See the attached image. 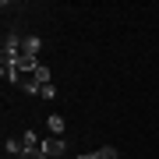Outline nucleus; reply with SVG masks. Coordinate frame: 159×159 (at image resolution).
<instances>
[{"mask_svg": "<svg viewBox=\"0 0 159 159\" xmlns=\"http://www.w3.org/2000/svg\"><path fill=\"white\" fill-rule=\"evenodd\" d=\"M64 152H67V145H64L60 134H50V138L43 142V156H46V159H60Z\"/></svg>", "mask_w": 159, "mask_h": 159, "instance_id": "f257e3e1", "label": "nucleus"}, {"mask_svg": "<svg viewBox=\"0 0 159 159\" xmlns=\"http://www.w3.org/2000/svg\"><path fill=\"white\" fill-rule=\"evenodd\" d=\"M39 50H43V39H39V35H25V39H21V57L35 60V57H39Z\"/></svg>", "mask_w": 159, "mask_h": 159, "instance_id": "f03ea898", "label": "nucleus"}, {"mask_svg": "<svg viewBox=\"0 0 159 159\" xmlns=\"http://www.w3.org/2000/svg\"><path fill=\"white\" fill-rule=\"evenodd\" d=\"M18 85H21L25 92H32V96H39V92H43V85H39V78H35V74H21V78H18Z\"/></svg>", "mask_w": 159, "mask_h": 159, "instance_id": "7ed1b4c3", "label": "nucleus"}, {"mask_svg": "<svg viewBox=\"0 0 159 159\" xmlns=\"http://www.w3.org/2000/svg\"><path fill=\"white\" fill-rule=\"evenodd\" d=\"M0 74H4V81H14V85H18V78H21L18 64H4V67H0Z\"/></svg>", "mask_w": 159, "mask_h": 159, "instance_id": "20e7f679", "label": "nucleus"}, {"mask_svg": "<svg viewBox=\"0 0 159 159\" xmlns=\"http://www.w3.org/2000/svg\"><path fill=\"white\" fill-rule=\"evenodd\" d=\"M46 127H50V134H60V138H64V117L53 113L50 120H46Z\"/></svg>", "mask_w": 159, "mask_h": 159, "instance_id": "39448f33", "label": "nucleus"}, {"mask_svg": "<svg viewBox=\"0 0 159 159\" xmlns=\"http://www.w3.org/2000/svg\"><path fill=\"white\" fill-rule=\"evenodd\" d=\"M21 145L25 148H43V142L35 138V131H25V134H21Z\"/></svg>", "mask_w": 159, "mask_h": 159, "instance_id": "423d86ee", "label": "nucleus"}, {"mask_svg": "<svg viewBox=\"0 0 159 159\" xmlns=\"http://www.w3.org/2000/svg\"><path fill=\"white\" fill-rule=\"evenodd\" d=\"M4 152H18V156H21V152H25L21 138H7V142H4Z\"/></svg>", "mask_w": 159, "mask_h": 159, "instance_id": "0eeeda50", "label": "nucleus"}, {"mask_svg": "<svg viewBox=\"0 0 159 159\" xmlns=\"http://www.w3.org/2000/svg\"><path fill=\"white\" fill-rule=\"evenodd\" d=\"M35 78H39V85H50V67L39 64V67H35Z\"/></svg>", "mask_w": 159, "mask_h": 159, "instance_id": "6e6552de", "label": "nucleus"}, {"mask_svg": "<svg viewBox=\"0 0 159 159\" xmlns=\"http://www.w3.org/2000/svg\"><path fill=\"white\" fill-rule=\"evenodd\" d=\"M96 159H117V148L113 145H102L99 152H96Z\"/></svg>", "mask_w": 159, "mask_h": 159, "instance_id": "1a4fd4ad", "label": "nucleus"}, {"mask_svg": "<svg viewBox=\"0 0 159 159\" xmlns=\"http://www.w3.org/2000/svg\"><path fill=\"white\" fill-rule=\"evenodd\" d=\"M21 159H46V156H43V148H25Z\"/></svg>", "mask_w": 159, "mask_h": 159, "instance_id": "9d476101", "label": "nucleus"}, {"mask_svg": "<svg viewBox=\"0 0 159 159\" xmlns=\"http://www.w3.org/2000/svg\"><path fill=\"white\" fill-rule=\"evenodd\" d=\"M39 96H43V99H57V89H53V81H50V85H43Z\"/></svg>", "mask_w": 159, "mask_h": 159, "instance_id": "9b49d317", "label": "nucleus"}, {"mask_svg": "<svg viewBox=\"0 0 159 159\" xmlns=\"http://www.w3.org/2000/svg\"><path fill=\"white\" fill-rule=\"evenodd\" d=\"M78 159H96V152H92V156H78Z\"/></svg>", "mask_w": 159, "mask_h": 159, "instance_id": "f8f14e48", "label": "nucleus"}, {"mask_svg": "<svg viewBox=\"0 0 159 159\" xmlns=\"http://www.w3.org/2000/svg\"><path fill=\"white\" fill-rule=\"evenodd\" d=\"M60 159H67V156H60Z\"/></svg>", "mask_w": 159, "mask_h": 159, "instance_id": "ddd939ff", "label": "nucleus"}]
</instances>
